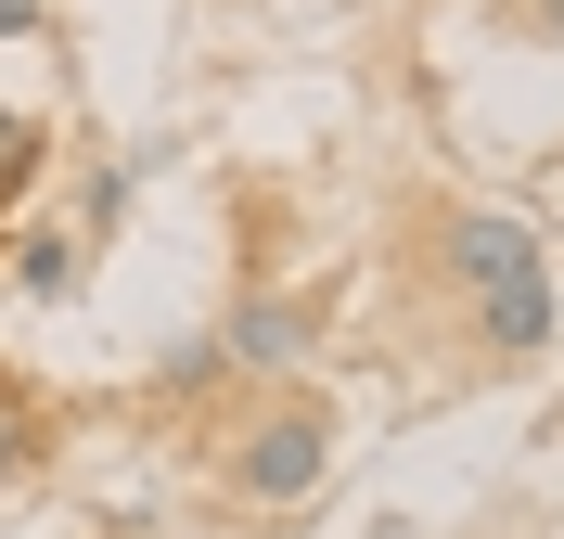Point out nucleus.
<instances>
[{
	"label": "nucleus",
	"mask_w": 564,
	"mask_h": 539,
	"mask_svg": "<svg viewBox=\"0 0 564 539\" xmlns=\"http://www.w3.org/2000/svg\"><path fill=\"white\" fill-rule=\"evenodd\" d=\"M218 373H231V347H218V334H193V347H167V373H154V386L193 398V386H218Z\"/></svg>",
	"instance_id": "obj_6"
},
{
	"label": "nucleus",
	"mask_w": 564,
	"mask_h": 539,
	"mask_svg": "<svg viewBox=\"0 0 564 539\" xmlns=\"http://www.w3.org/2000/svg\"><path fill=\"white\" fill-rule=\"evenodd\" d=\"M13 283H26V295H65L77 283V231H26V245H13Z\"/></svg>",
	"instance_id": "obj_5"
},
{
	"label": "nucleus",
	"mask_w": 564,
	"mask_h": 539,
	"mask_svg": "<svg viewBox=\"0 0 564 539\" xmlns=\"http://www.w3.org/2000/svg\"><path fill=\"white\" fill-rule=\"evenodd\" d=\"M39 168H52V129H39L26 104H0V206H13V193H26Z\"/></svg>",
	"instance_id": "obj_4"
},
{
	"label": "nucleus",
	"mask_w": 564,
	"mask_h": 539,
	"mask_svg": "<svg viewBox=\"0 0 564 539\" xmlns=\"http://www.w3.org/2000/svg\"><path fill=\"white\" fill-rule=\"evenodd\" d=\"M0 39H39V0H0Z\"/></svg>",
	"instance_id": "obj_9"
},
{
	"label": "nucleus",
	"mask_w": 564,
	"mask_h": 539,
	"mask_svg": "<svg viewBox=\"0 0 564 539\" xmlns=\"http://www.w3.org/2000/svg\"><path fill=\"white\" fill-rule=\"evenodd\" d=\"M321 475H334V398H308V386H282L270 411H245V424H231V450H218V488H231V502H257V514L321 502Z\"/></svg>",
	"instance_id": "obj_1"
},
{
	"label": "nucleus",
	"mask_w": 564,
	"mask_h": 539,
	"mask_svg": "<svg viewBox=\"0 0 564 539\" xmlns=\"http://www.w3.org/2000/svg\"><path fill=\"white\" fill-rule=\"evenodd\" d=\"M423 257L462 283V309H475V295H500V283H527V270H552L539 218H513V206H449L436 231H423Z\"/></svg>",
	"instance_id": "obj_2"
},
{
	"label": "nucleus",
	"mask_w": 564,
	"mask_h": 539,
	"mask_svg": "<svg viewBox=\"0 0 564 539\" xmlns=\"http://www.w3.org/2000/svg\"><path fill=\"white\" fill-rule=\"evenodd\" d=\"M218 347H231V359H257V373H282V359H308V347H321V295H245Z\"/></svg>",
	"instance_id": "obj_3"
},
{
	"label": "nucleus",
	"mask_w": 564,
	"mask_h": 539,
	"mask_svg": "<svg viewBox=\"0 0 564 539\" xmlns=\"http://www.w3.org/2000/svg\"><path fill=\"white\" fill-rule=\"evenodd\" d=\"M39 463V411H26V386H0V475H26Z\"/></svg>",
	"instance_id": "obj_7"
},
{
	"label": "nucleus",
	"mask_w": 564,
	"mask_h": 539,
	"mask_svg": "<svg viewBox=\"0 0 564 539\" xmlns=\"http://www.w3.org/2000/svg\"><path fill=\"white\" fill-rule=\"evenodd\" d=\"M513 13V39H539V52H564V0H500Z\"/></svg>",
	"instance_id": "obj_8"
}]
</instances>
